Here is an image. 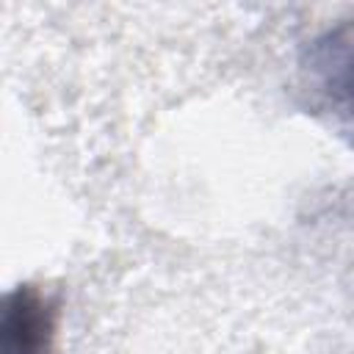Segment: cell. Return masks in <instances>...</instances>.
Wrapping results in <instances>:
<instances>
[{
  "label": "cell",
  "instance_id": "obj_2",
  "mask_svg": "<svg viewBox=\"0 0 354 354\" xmlns=\"http://www.w3.org/2000/svg\"><path fill=\"white\" fill-rule=\"evenodd\" d=\"M55 335V313L50 301L30 285H19L6 299L3 346L6 354H50Z\"/></svg>",
  "mask_w": 354,
  "mask_h": 354
},
{
  "label": "cell",
  "instance_id": "obj_1",
  "mask_svg": "<svg viewBox=\"0 0 354 354\" xmlns=\"http://www.w3.org/2000/svg\"><path fill=\"white\" fill-rule=\"evenodd\" d=\"M310 69L332 111L354 127V19L326 30L313 44Z\"/></svg>",
  "mask_w": 354,
  "mask_h": 354
}]
</instances>
